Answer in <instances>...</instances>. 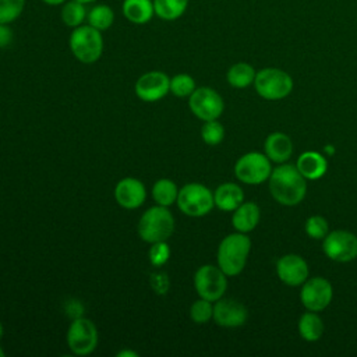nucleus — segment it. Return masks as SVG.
Segmentation results:
<instances>
[{
	"mask_svg": "<svg viewBox=\"0 0 357 357\" xmlns=\"http://www.w3.org/2000/svg\"><path fill=\"white\" fill-rule=\"evenodd\" d=\"M40 1H43V3L47 4V6H61V4L66 3L67 0H40Z\"/></svg>",
	"mask_w": 357,
	"mask_h": 357,
	"instance_id": "4c0bfd02",
	"label": "nucleus"
},
{
	"mask_svg": "<svg viewBox=\"0 0 357 357\" xmlns=\"http://www.w3.org/2000/svg\"><path fill=\"white\" fill-rule=\"evenodd\" d=\"M213 201L220 211L231 212L244 202V192L234 183H223L215 190Z\"/></svg>",
	"mask_w": 357,
	"mask_h": 357,
	"instance_id": "a211bd4d",
	"label": "nucleus"
},
{
	"mask_svg": "<svg viewBox=\"0 0 357 357\" xmlns=\"http://www.w3.org/2000/svg\"><path fill=\"white\" fill-rule=\"evenodd\" d=\"M332 284L324 278H312L303 283L300 298L308 311H322L332 301Z\"/></svg>",
	"mask_w": 357,
	"mask_h": 357,
	"instance_id": "f8f14e48",
	"label": "nucleus"
},
{
	"mask_svg": "<svg viewBox=\"0 0 357 357\" xmlns=\"http://www.w3.org/2000/svg\"><path fill=\"white\" fill-rule=\"evenodd\" d=\"M178 188L169 178H159L152 187V198L158 205L170 206L177 201Z\"/></svg>",
	"mask_w": 357,
	"mask_h": 357,
	"instance_id": "a878e982",
	"label": "nucleus"
},
{
	"mask_svg": "<svg viewBox=\"0 0 357 357\" xmlns=\"http://www.w3.org/2000/svg\"><path fill=\"white\" fill-rule=\"evenodd\" d=\"M201 138L206 145L215 146L219 145L225 138V128L223 126L216 120H208L204 121L201 127Z\"/></svg>",
	"mask_w": 357,
	"mask_h": 357,
	"instance_id": "cd10ccee",
	"label": "nucleus"
},
{
	"mask_svg": "<svg viewBox=\"0 0 357 357\" xmlns=\"http://www.w3.org/2000/svg\"><path fill=\"white\" fill-rule=\"evenodd\" d=\"M121 13L130 22L144 25L155 15L153 0H124L121 4Z\"/></svg>",
	"mask_w": 357,
	"mask_h": 357,
	"instance_id": "6ab92c4d",
	"label": "nucleus"
},
{
	"mask_svg": "<svg viewBox=\"0 0 357 357\" xmlns=\"http://www.w3.org/2000/svg\"><path fill=\"white\" fill-rule=\"evenodd\" d=\"M190 110L202 121L216 120L220 117L225 109L222 96L209 86H199L190 95Z\"/></svg>",
	"mask_w": 357,
	"mask_h": 357,
	"instance_id": "9d476101",
	"label": "nucleus"
},
{
	"mask_svg": "<svg viewBox=\"0 0 357 357\" xmlns=\"http://www.w3.org/2000/svg\"><path fill=\"white\" fill-rule=\"evenodd\" d=\"M86 8L84 3H79L77 0H68L66 3L61 4V21L64 22L66 26L68 28H77L79 25L84 24V21L86 20Z\"/></svg>",
	"mask_w": 357,
	"mask_h": 357,
	"instance_id": "393cba45",
	"label": "nucleus"
},
{
	"mask_svg": "<svg viewBox=\"0 0 357 357\" xmlns=\"http://www.w3.org/2000/svg\"><path fill=\"white\" fill-rule=\"evenodd\" d=\"M213 315V305L212 301L201 298L194 301L190 307V318L195 324H206Z\"/></svg>",
	"mask_w": 357,
	"mask_h": 357,
	"instance_id": "7c9ffc66",
	"label": "nucleus"
},
{
	"mask_svg": "<svg viewBox=\"0 0 357 357\" xmlns=\"http://www.w3.org/2000/svg\"><path fill=\"white\" fill-rule=\"evenodd\" d=\"M255 70L251 64L240 61L233 64L226 74L227 82L233 86V88H245L248 85H251L255 79Z\"/></svg>",
	"mask_w": 357,
	"mask_h": 357,
	"instance_id": "b1692460",
	"label": "nucleus"
},
{
	"mask_svg": "<svg viewBox=\"0 0 357 357\" xmlns=\"http://www.w3.org/2000/svg\"><path fill=\"white\" fill-rule=\"evenodd\" d=\"M4 356V350L1 349V346H0V357H3Z\"/></svg>",
	"mask_w": 357,
	"mask_h": 357,
	"instance_id": "a19ab883",
	"label": "nucleus"
},
{
	"mask_svg": "<svg viewBox=\"0 0 357 357\" xmlns=\"http://www.w3.org/2000/svg\"><path fill=\"white\" fill-rule=\"evenodd\" d=\"M14 39L13 29L10 28V24H1L0 22V49L8 47Z\"/></svg>",
	"mask_w": 357,
	"mask_h": 357,
	"instance_id": "f704fd0d",
	"label": "nucleus"
},
{
	"mask_svg": "<svg viewBox=\"0 0 357 357\" xmlns=\"http://www.w3.org/2000/svg\"><path fill=\"white\" fill-rule=\"evenodd\" d=\"M77 1L84 3V4H89V3H93V1H96V0H77Z\"/></svg>",
	"mask_w": 357,
	"mask_h": 357,
	"instance_id": "58836bf2",
	"label": "nucleus"
},
{
	"mask_svg": "<svg viewBox=\"0 0 357 357\" xmlns=\"http://www.w3.org/2000/svg\"><path fill=\"white\" fill-rule=\"evenodd\" d=\"M251 250V240L245 233L227 234L218 247V266L227 275H238L247 262Z\"/></svg>",
	"mask_w": 357,
	"mask_h": 357,
	"instance_id": "f03ea898",
	"label": "nucleus"
},
{
	"mask_svg": "<svg viewBox=\"0 0 357 357\" xmlns=\"http://www.w3.org/2000/svg\"><path fill=\"white\" fill-rule=\"evenodd\" d=\"M149 279H151L149 282H151L152 289H153L158 294H165V293H167L170 283H169V278H167L166 273H163V272H153Z\"/></svg>",
	"mask_w": 357,
	"mask_h": 357,
	"instance_id": "72a5a7b5",
	"label": "nucleus"
},
{
	"mask_svg": "<svg viewBox=\"0 0 357 357\" xmlns=\"http://www.w3.org/2000/svg\"><path fill=\"white\" fill-rule=\"evenodd\" d=\"M296 167L304 178L318 180L326 173L328 162L319 152L307 151L298 156Z\"/></svg>",
	"mask_w": 357,
	"mask_h": 357,
	"instance_id": "f3484780",
	"label": "nucleus"
},
{
	"mask_svg": "<svg viewBox=\"0 0 357 357\" xmlns=\"http://www.w3.org/2000/svg\"><path fill=\"white\" fill-rule=\"evenodd\" d=\"M3 332H4V328H3V324L0 322V339L3 337Z\"/></svg>",
	"mask_w": 357,
	"mask_h": 357,
	"instance_id": "ea45409f",
	"label": "nucleus"
},
{
	"mask_svg": "<svg viewBox=\"0 0 357 357\" xmlns=\"http://www.w3.org/2000/svg\"><path fill=\"white\" fill-rule=\"evenodd\" d=\"M247 308L236 300L219 298L213 304L215 322L225 328H237L247 321Z\"/></svg>",
	"mask_w": 357,
	"mask_h": 357,
	"instance_id": "dca6fc26",
	"label": "nucleus"
},
{
	"mask_svg": "<svg viewBox=\"0 0 357 357\" xmlns=\"http://www.w3.org/2000/svg\"><path fill=\"white\" fill-rule=\"evenodd\" d=\"M264 148H265V155L269 158V160H273L276 163L286 162L293 152L291 139L283 132L269 134L265 139Z\"/></svg>",
	"mask_w": 357,
	"mask_h": 357,
	"instance_id": "aec40b11",
	"label": "nucleus"
},
{
	"mask_svg": "<svg viewBox=\"0 0 357 357\" xmlns=\"http://www.w3.org/2000/svg\"><path fill=\"white\" fill-rule=\"evenodd\" d=\"M298 333L307 342L318 340L324 333V322L315 311L304 312L298 319Z\"/></svg>",
	"mask_w": 357,
	"mask_h": 357,
	"instance_id": "4be33fe9",
	"label": "nucleus"
},
{
	"mask_svg": "<svg viewBox=\"0 0 357 357\" xmlns=\"http://www.w3.org/2000/svg\"><path fill=\"white\" fill-rule=\"evenodd\" d=\"M170 257V248L166 241H158L151 244L149 248V261L153 266H162L167 262Z\"/></svg>",
	"mask_w": 357,
	"mask_h": 357,
	"instance_id": "473e14b6",
	"label": "nucleus"
},
{
	"mask_svg": "<svg viewBox=\"0 0 357 357\" xmlns=\"http://www.w3.org/2000/svg\"><path fill=\"white\" fill-rule=\"evenodd\" d=\"M329 227H328V222L325 218L319 216V215H315V216H310L307 220H305V233L311 237V238H315V240H319V238H324L329 231Z\"/></svg>",
	"mask_w": 357,
	"mask_h": 357,
	"instance_id": "2f4dec72",
	"label": "nucleus"
},
{
	"mask_svg": "<svg viewBox=\"0 0 357 357\" xmlns=\"http://www.w3.org/2000/svg\"><path fill=\"white\" fill-rule=\"evenodd\" d=\"M269 190L279 204L293 206L304 199L307 183L296 166L280 165L269 176Z\"/></svg>",
	"mask_w": 357,
	"mask_h": 357,
	"instance_id": "f257e3e1",
	"label": "nucleus"
},
{
	"mask_svg": "<svg viewBox=\"0 0 357 357\" xmlns=\"http://www.w3.org/2000/svg\"><path fill=\"white\" fill-rule=\"evenodd\" d=\"M25 0H0V22L11 24L24 11Z\"/></svg>",
	"mask_w": 357,
	"mask_h": 357,
	"instance_id": "c756f323",
	"label": "nucleus"
},
{
	"mask_svg": "<svg viewBox=\"0 0 357 357\" xmlns=\"http://www.w3.org/2000/svg\"><path fill=\"white\" fill-rule=\"evenodd\" d=\"M322 250L332 261H353L357 257V237L347 230H333L324 237Z\"/></svg>",
	"mask_w": 357,
	"mask_h": 357,
	"instance_id": "9b49d317",
	"label": "nucleus"
},
{
	"mask_svg": "<svg viewBox=\"0 0 357 357\" xmlns=\"http://www.w3.org/2000/svg\"><path fill=\"white\" fill-rule=\"evenodd\" d=\"M259 222V206L254 202H243L233 211L231 223L240 233H248L257 227Z\"/></svg>",
	"mask_w": 357,
	"mask_h": 357,
	"instance_id": "412c9836",
	"label": "nucleus"
},
{
	"mask_svg": "<svg viewBox=\"0 0 357 357\" xmlns=\"http://www.w3.org/2000/svg\"><path fill=\"white\" fill-rule=\"evenodd\" d=\"M195 91V81L190 74L181 73L170 78V92L177 98L190 96Z\"/></svg>",
	"mask_w": 357,
	"mask_h": 357,
	"instance_id": "c85d7f7f",
	"label": "nucleus"
},
{
	"mask_svg": "<svg viewBox=\"0 0 357 357\" xmlns=\"http://www.w3.org/2000/svg\"><path fill=\"white\" fill-rule=\"evenodd\" d=\"M145 185L135 177H124L114 187V199L124 209L139 208L145 202Z\"/></svg>",
	"mask_w": 357,
	"mask_h": 357,
	"instance_id": "4468645a",
	"label": "nucleus"
},
{
	"mask_svg": "<svg viewBox=\"0 0 357 357\" xmlns=\"http://www.w3.org/2000/svg\"><path fill=\"white\" fill-rule=\"evenodd\" d=\"M98 339L96 325L89 318L79 317L71 321L67 331V344L74 354H91L98 346Z\"/></svg>",
	"mask_w": 357,
	"mask_h": 357,
	"instance_id": "0eeeda50",
	"label": "nucleus"
},
{
	"mask_svg": "<svg viewBox=\"0 0 357 357\" xmlns=\"http://www.w3.org/2000/svg\"><path fill=\"white\" fill-rule=\"evenodd\" d=\"M272 166L265 153L248 152L240 156L234 165L236 177L245 184H261L269 178Z\"/></svg>",
	"mask_w": 357,
	"mask_h": 357,
	"instance_id": "6e6552de",
	"label": "nucleus"
},
{
	"mask_svg": "<svg viewBox=\"0 0 357 357\" xmlns=\"http://www.w3.org/2000/svg\"><path fill=\"white\" fill-rule=\"evenodd\" d=\"M254 86L257 93L268 100H279L286 98L293 89L291 77L275 67L262 68L255 74Z\"/></svg>",
	"mask_w": 357,
	"mask_h": 357,
	"instance_id": "423d86ee",
	"label": "nucleus"
},
{
	"mask_svg": "<svg viewBox=\"0 0 357 357\" xmlns=\"http://www.w3.org/2000/svg\"><path fill=\"white\" fill-rule=\"evenodd\" d=\"M279 279L289 286H300L308 278V265L297 254H286L276 262Z\"/></svg>",
	"mask_w": 357,
	"mask_h": 357,
	"instance_id": "2eb2a0df",
	"label": "nucleus"
},
{
	"mask_svg": "<svg viewBox=\"0 0 357 357\" xmlns=\"http://www.w3.org/2000/svg\"><path fill=\"white\" fill-rule=\"evenodd\" d=\"M66 311H67V315H70V317L74 318V319L82 317V315H81V312H82V305H81V303L77 301V300L68 301L67 305H66Z\"/></svg>",
	"mask_w": 357,
	"mask_h": 357,
	"instance_id": "c9c22d12",
	"label": "nucleus"
},
{
	"mask_svg": "<svg viewBox=\"0 0 357 357\" xmlns=\"http://www.w3.org/2000/svg\"><path fill=\"white\" fill-rule=\"evenodd\" d=\"M134 91L144 102H158L170 92V78L158 70L148 71L137 79Z\"/></svg>",
	"mask_w": 357,
	"mask_h": 357,
	"instance_id": "ddd939ff",
	"label": "nucleus"
},
{
	"mask_svg": "<svg viewBox=\"0 0 357 357\" xmlns=\"http://www.w3.org/2000/svg\"><path fill=\"white\" fill-rule=\"evenodd\" d=\"M68 46L78 61L84 64H92L98 61L103 53L102 32L89 24H82L73 29L68 39Z\"/></svg>",
	"mask_w": 357,
	"mask_h": 357,
	"instance_id": "20e7f679",
	"label": "nucleus"
},
{
	"mask_svg": "<svg viewBox=\"0 0 357 357\" xmlns=\"http://www.w3.org/2000/svg\"><path fill=\"white\" fill-rule=\"evenodd\" d=\"M188 0H153L155 15L165 21H174L187 11Z\"/></svg>",
	"mask_w": 357,
	"mask_h": 357,
	"instance_id": "5701e85b",
	"label": "nucleus"
},
{
	"mask_svg": "<svg viewBox=\"0 0 357 357\" xmlns=\"http://www.w3.org/2000/svg\"><path fill=\"white\" fill-rule=\"evenodd\" d=\"M226 273L215 265H202L194 275V286L201 298L216 301L223 297L227 289Z\"/></svg>",
	"mask_w": 357,
	"mask_h": 357,
	"instance_id": "1a4fd4ad",
	"label": "nucleus"
},
{
	"mask_svg": "<svg viewBox=\"0 0 357 357\" xmlns=\"http://www.w3.org/2000/svg\"><path fill=\"white\" fill-rule=\"evenodd\" d=\"M88 24L98 31L103 32L109 29L114 22V11L107 4H96L86 14Z\"/></svg>",
	"mask_w": 357,
	"mask_h": 357,
	"instance_id": "bb28decb",
	"label": "nucleus"
},
{
	"mask_svg": "<svg viewBox=\"0 0 357 357\" xmlns=\"http://www.w3.org/2000/svg\"><path fill=\"white\" fill-rule=\"evenodd\" d=\"M117 356H119V357H137L138 354H137L135 351H131V350H127V349H124V350L119 351V353H117Z\"/></svg>",
	"mask_w": 357,
	"mask_h": 357,
	"instance_id": "e433bc0d",
	"label": "nucleus"
},
{
	"mask_svg": "<svg viewBox=\"0 0 357 357\" xmlns=\"http://www.w3.org/2000/svg\"><path fill=\"white\" fill-rule=\"evenodd\" d=\"M178 209L191 218L205 216L215 206L213 194L201 183H188L178 190L177 201Z\"/></svg>",
	"mask_w": 357,
	"mask_h": 357,
	"instance_id": "39448f33",
	"label": "nucleus"
},
{
	"mask_svg": "<svg viewBox=\"0 0 357 357\" xmlns=\"http://www.w3.org/2000/svg\"><path fill=\"white\" fill-rule=\"evenodd\" d=\"M174 231V218L167 206L148 208L138 220V236L149 244L166 241Z\"/></svg>",
	"mask_w": 357,
	"mask_h": 357,
	"instance_id": "7ed1b4c3",
	"label": "nucleus"
}]
</instances>
